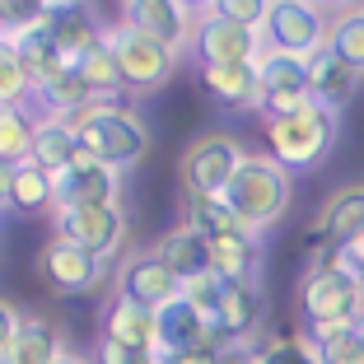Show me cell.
I'll return each instance as SVG.
<instances>
[{"mask_svg":"<svg viewBox=\"0 0 364 364\" xmlns=\"http://www.w3.org/2000/svg\"><path fill=\"white\" fill-rule=\"evenodd\" d=\"M38 276L56 299H80V294H94L107 280V262L75 243H65V238H47L38 247Z\"/></svg>","mask_w":364,"mask_h":364,"instance_id":"9","label":"cell"},{"mask_svg":"<svg viewBox=\"0 0 364 364\" xmlns=\"http://www.w3.org/2000/svg\"><path fill=\"white\" fill-rule=\"evenodd\" d=\"M327 47L364 80V5H341L327 28Z\"/></svg>","mask_w":364,"mask_h":364,"instance_id":"30","label":"cell"},{"mask_svg":"<svg viewBox=\"0 0 364 364\" xmlns=\"http://www.w3.org/2000/svg\"><path fill=\"white\" fill-rule=\"evenodd\" d=\"M336 140V112L318 107L309 98L304 107H294L289 117H276L267 122V145H271V159L294 178V173H309L327 159Z\"/></svg>","mask_w":364,"mask_h":364,"instance_id":"3","label":"cell"},{"mask_svg":"<svg viewBox=\"0 0 364 364\" xmlns=\"http://www.w3.org/2000/svg\"><path fill=\"white\" fill-rule=\"evenodd\" d=\"M122 173L107 164L80 154L65 173H56V210H94V205H117Z\"/></svg>","mask_w":364,"mask_h":364,"instance_id":"14","label":"cell"},{"mask_svg":"<svg viewBox=\"0 0 364 364\" xmlns=\"http://www.w3.org/2000/svg\"><path fill=\"white\" fill-rule=\"evenodd\" d=\"M28 103H33L28 70H23L19 52L0 38V107H28Z\"/></svg>","mask_w":364,"mask_h":364,"instance_id":"33","label":"cell"},{"mask_svg":"<svg viewBox=\"0 0 364 364\" xmlns=\"http://www.w3.org/2000/svg\"><path fill=\"white\" fill-rule=\"evenodd\" d=\"M33 112L28 107H0V168H19L28 164L33 150Z\"/></svg>","mask_w":364,"mask_h":364,"instance_id":"31","label":"cell"},{"mask_svg":"<svg viewBox=\"0 0 364 364\" xmlns=\"http://www.w3.org/2000/svg\"><path fill=\"white\" fill-rule=\"evenodd\" d=\"M5 210L23 215V220H38V215L56 210V178L38 164H19L10 168V187H5Z\"/></svg>","mask_w":364,"mask_h":364,"instance_id":"23","label":"cell"},{"mask_svg":"<svg viewBox=\"0 0 364 364\" xmlns=\"http://www.w3.org/2000/svg\"><path fill=\"white\" fill-rule=\"evenodd\" d=\"M220 14L247 23V28H262V23H267V5H262V0H220Z\"/></svg>","mask_w":364,"mask_h":364,"instance_id":"36","label":"cell"},{"mask_svg":"<svg viewBox=\"0 0 364 364\" xmlns=\"http://www.w3.org/2000/svg\"><path fill=\"white\" fill-rule=\"evenodd\" d=\"M112 294L136 304V309H145V313H159L164 304L182 299V280L154 252H127L117 262V271H112Z\"/></svg>","mask_w":364,"mask_h":364,"instance_id":"10","label":"cell"},{"mask_svg":"<svg viewBox=\"0 0 364 364\" xmlns=\"http://www.w3.org/2000/svg\"><path fill=\"white\" fill-rule=\"evenodd\" d=\"M98 364H164L154 346H122V341H98Z\"/></svg>","mask_w":364,"mask_h":364,"instance_id":"35","label":"cell"},{"mask_svg":"<svg viewBox=\"0 0 364 364\" xmlns=\"http://www.w3.org/2000/svg\"><path fill=\"white\" fill-rule=\"evenodd\" d=\"M52 238L85 247L94 257L112 262L127 243V210L122 205H94V210H52Z\"/></svg>","mask_w":364,"mask_h":364,"instance_id":"11","label":"cell"},{"mask_svg":"<svg viewBox=\"0 0 364 364\" xmlns=\"http://www.w3.org/2000/svg\"><path fill=\"white\" fill-rule=\"evenodd\" d=\"M327 28H332L327 5H309V0H271L267 5V23H262V43H267V52L309 61L313 52L327 47Z\"/></svg>","mask_w":364,"mask_h":364,"instance_id":"7","label":"cell"},{"mask_svg":"<svg viewBox=\"0 0 364 364\" xmlns=\"http://www.w3.org/2000/svg\"><path fill=\"white\" fill-rule=\"evenodd\" d=\"M262 318H267V299L252 280H225L220 304L210 313V336L215 346H243L257 336Z\"/></svg>","mask_w":364,"mask_h":364,"instance_id":"13","label":"cell"},{"mask_svg":"<svg viewBox=\"0 0 364 364\" xmlns=\"http://www.w3.org/2000/svg\"><path fill=\"white\" fill-rule=\"evenodd\" d=\"M43 19H47L56 47H61V56H65L70 65H75L80 56H85L89 47L103 38V23H98L94 14L85 10V5H43Z\"/></svg>","mask_w":364,"mask_h":364,"instance_id":"24","label":"cell"},{"mask_svg":"<svg viewBox=\"0 0 364 364\" xmlns=\"http://www.w3.org/2000/svg\"><path fill=\"white\" fill-rule=\"evenodd\" d=\"M304 65H309V98L318 107H327V112H341V107L360 94V75H355V70L332 52V47L313 52Z\"/></svg>","mask_w":364,"mask_h":364,"instance_id":"20","label":"cell"},{"mask_svg":"<svg viewBox=\"0 0 364 364\" xmlns=\"http://www.w3.org/2000/svg\"><path fill=\"white\" fill-rule=\"evenodd\" d=\"M80 140H75V131H70V122H47V117H38V127H33V150H28V159L38 164V168H47L56 178V173H65L70 164L80 159Z\"/></svg>","mask_w":364,"mask_h":364,"instance_id":"26","label":"cell"},{"mask_svg":"<svg viewBox=\"0 0 364 364\" xmlns=\"http://www.w3.org/2000/svg\"><path fill=\"white\" fill-rule=\"evenodd\" d=\"M187 47L196 52L201 65H238V61H262L267 43H262V28H247V23L220 14V5H196L192 19V38Z\"/></svg>","mask_w":364,"mask_h":364,"instance_id":"8","label":"cell"},{"mask_svg":"<svg viewBox=\"0 0 364 364\" xmlns=\"http://www.w3.org/2000/svg\"><path fill=\"white\" fill-rule=\"evenodd\" d=\"M201 89L210 103H220L225 112H257L262 85H257V61L238 65H201Z\"/></svg>","mask_w":364,"mask_h":364,"instance_id":"19","label":"cell"},{"mask_svg":"<svg viewBox=\"0 0 364 364\" xmlns=\"http://www.w3.org/2000/svg\"><path fill=\"white\" fill-rule=\"evenodd\" d=\"M150 252H154V257H159L178 280H196V276H205V271H210V243H205L201 234H192L187 225L168 229V234H164L159 243L150 247Z\"/></svg>","mask_w":364,"mask_h":364,"instance_id":"25","label":"cell"},{"mask_svg":"<svg viewBox=\"0 0 364 364\" xmlns=\"http://www.w3.org/2000/svg\"><path fill=\"white\" fill-rule=\"evenodd\" d=\"M247 159L243 140L229 131H201L178 159V182L187 196H225L238 164Z\"/></svg>","mask_w":364,"mask_h":364,"instance_id":"6","label":"cell"},{"mask_svg":"<svg viewBox=\"0 0 364 364\" xmlns=\"http://www.w3.org/2000/svg\"><path fill=\"white\" fill-rule=\"evenodd\" d=\"M220 289H225V280L215 276V271H205V276H196V280H182V299H187L205 322H210L215 304H220Z\"/></svg>","mask_w":364,"mask_h":364,"instance_id":"34","label":"cell"},{"mask_svg":"<svg viewBox=\"0 0 364 364\" xmlns=\"http://www.w3.org/2000/svg\"><path fill=\"white\" fill-rule=\"evenodd\" d=\"M257 85H262V103L257 112L267 122L289 117L294 107L309 103V65L299 56H280V52H262L257 61Z\"/></svg>","mask_w":364,"mask_h":364,"instance_id":"12","label":"cell"},{"mask_svg":"<svg viewBox=\"0 0 364 364\" xmlns=\"http://www.w3.org/2000/svg\"><path fill=\"white\" fill-rule=\"evenodd\" d=\"M299 309L304 327H355L364 318V280L346 267V257L336 267L309 271L299 280Z\"/></svg>","mask_w":364,"mask_h":364,"instance_id":"4","label":"cell"},{"mask_svg":"<svg viewBox=\"0 0 364 364\" xmlns=\"http://www.w3.org/2000/svg\"><path fill=\"white\" fill-rule=\"evenodd\" d=\"M164 364H220V346H205V350H187V355H168Z\"/></svg>","mask_w":364,"mask_h":364,"instance_id":"38","label":"cell"},{"mask_svg":"<svg viewBox=\"0 0 364 364\" xmlns=\"http://www.w3.org/2000/svg\"><path fill=\"white\" fill-rule=\"evenodd\" d=\"M19 322H23V313L14 309L5 294H0V355L10 350V341H14V332H19Z\"/></svg>","mask_w":364,"mask_h":364,"instance_id":"37","label":"cell"},{"mask_svg":"<svg viewBox=\"0 0 364 364\" xmlns=\"http://www.w3.org/2000/svg\"><path fill=\"white\" fill-rule=\"evenodd\" d=\"M5 33H10V19H5V5H0V38H5Z\"/></svg>","mask_w":364,"mask_h":364,"instance_id":"41","label":"cell"},{"mask_svg":"<svg viewBox=\"0 0 364 364\" xmlns=\"http://www.w3.org/2000/svg\"><path fill=\"white\" fill-rule=\"evenodd\" d=\"M262 262V243L257 234H234V238H220L210 243V271L220 280H252Z\"/></svg>","mask_w":364,"mask_h":364,"instance_id":"29","label":"cell"},{"mask_svg":"<svg viewBox=\"0 0 364 364\" xmlns=\"http://www.w3.org/2000/svg\"><path fill=\"white\" fill-rule=\"evenodd\" d=\"M33 103H38V112H43L47 122H70L75 112L103 103V98H98L94 89L85 85V75H80L75 65H65V70H56L52 80L33 85Z\"/></svg>","mask_w":364,"mask_h":364,"instance_id":"21","label":"cell"},{"mask_svg":"<svg viewBox=\"0 0 364 364\" xmlns=\"http://www.w3.org/2000/svg\"><path fill=\"white\" fill-rule=\"evenodd\" d=\"M341 257H346V267H350L355 276L364 280V238H355L350 247H341Z\"/></svg>","mask_w":364,"mask_h":364,"instance_id":"39","label":"cell"},{"mask_svg":"<svg viewBox=\"0 0 364 364\" xmlns=\"http://www.w3.org/2000/svg\"><path fill=\"white\" fill-rule=\"evenodd\" d=\"M103 38H107V47H112V56H117L122 89H131V94H154V89H164L182 65V56L173 52V47L154 43L150 33L131 28L127 19L107 23Z\"/></svg>","mask_w":364,"mask_h":364,"instance_id":"5","label":"cell"},{"mask_svg":"<svg viewBox=\"0 0 364 364\" xmlns=\"http://www.w3.org/2000/svg\"><path fill=\"white\" fill-rule=\"evenodd\" d=\"M182 225L201 234L205 243H220V238H234V234H247L243 220L229 210L225 196H187L182 201Z\"/></svg>","mask_w":364,"mask_h":364,"instance_id":"27","label":"cell"},{"mask_svg":"<svg viewBox=\"0 0 364 364\" xmlns=\"http://www.w3.org/2000/svg\"><path fill=\"white\" fill-rule=\"evenodd\" d=\"M70 131H75L80 150H85L89 159L107 164V168H117V173H127L131 164H140L145 150H150L145 122L122 103H94V107H85V112H75V117H70Z\"/></svg>","mask_w":364,"mask_h":364,"instance_id":"2","label":"cell"},{"mask_svg":"<svg viewBox=\"0 0 364 364\" xmlns=\"http://www.w3.org/2000/svg\"><path fill=\"white\" fill-rule=\"evenodd\" d=\"M5 43L19 52L23 70H28V85H43V80H52L56 70H65V65H70V61L61 56V47H56V38H52V28H47V19H43V5H38V14H33V19L10 23Z\"/></svg>","mask_w":364,"mask_h":364,"instance_id":"16","label":"cell"},{"mask_svg":"<svg viewBox=\"0 0 364 364\" xmlns=\"http://www.w3.org/2000/svg\"><path fill=\"white\" fill-rule=\"evenodd\" d=\"M122 19L182 56V47H187V38H192L196 5H178V0H131V5H122Z\"/></svg>","mask_w":364,"mask_h":364,"instance_id":"15","label":"cell"},{"mask_svg":"<svg viewBox=\"0 0 364 364\" xmlns=\"http://www.w3.org/2000/svg\"><path fill=\"white\" fill-rule=\"evenodd\" d=\"M56 364H94V360H89V355H75V350H65V355H61Z\"/></svg>","mask_w":364,"mask_h":364,"instance_id":"40","label":"cell"},{"mask_svg":"<svg viewBox=\"0 0 364 364\" xmlns=\"http://www.w3.org/2000/svg\"><path fill=\"white\" fill-rule=\"evenodd\" d=\"M229 210L243 220L247 234H262V229L280 225L289 215V201H294V178L280 168L271 154H247L238 164L234 182L225 187Z\"/></svg>","mask_w":364,"mask_h":364,"instance_id":"1","label":"cell"},{"mask_svg":"<svg viewBox=\"0 0 364 364\" xmlns=\"http://www.w3.org/2000/svg\"><path fill=\"white\" fill-rule=\"evenodd\" d=\"M75 70L85 75V85L94 89L103 103H117V89H122V70H117V56H112V47H107V38H98L94 47H89L85 56L75 61Z\"/></svg>","mask_w":364,"mask_h":364,"instance_id":"32","label":"cell"},{"mask_svg":"<svg viewBox=\"0 0 364 364\" xmlns=\"http://www.w3.org/2000/svg\"><path fill=\"white\" fill-rule=\"evenodd\" d=\"M309 234L318 238V243H336V247H350L355 238H364V182L336 187V192L322 201V210H318Z\"/></svg>","mask_w":364,"mask_h":364,"instance_id":"18","label":"cell"},{"mask_svg":"<svg viewBox=\"0 0 364 364\" xmlns=\"http://www.w3.org/2000/svg\"><path fill=\"white\" fill-rule=\"evenodd\" d=\"M205 346H215L210 322L187 299H173L154 313V350H159L164 360H168V355H187V350H205Z\"/></svg>","mask_w":364,"mask_h":364,"instance_id":"17","label":"cell"},{"mask_svg":"<svg viewBox=\"0 0 364 364\" xmlns=\"http://www.w3.org/2000/svg\"><path fill=\"white\" fill-rule=\"evenodd\" d=\"M98 327H103V341H122V346H154V313L136 309V304L127 299H107L103 318H98Z\"/></svg>","mask_w":364,"mask_h":364,"instance_id":"28","label":"cell"},{"mask_svg":"<svg viewBox=\"0 0 364 364\" xmlns=\"http://www.w3.org/2000/svg\"><path fill=\"white\" fill-rule=\"evenodd\" d=\"M65 350H70V346H65V332L52 318H28V313H23L19 332H14L10 350L0 355V364H56Z\"/></svg>","mask_w":364,"mask_h":364,"instance_id":"22","label":"cell"}]
</instances>
